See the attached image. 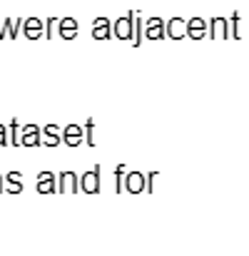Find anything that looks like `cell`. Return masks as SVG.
Listing matches in <instances>:
<instances>
[{"label":"cell","instance_id":"obj_6","mask_svg":"<svg viewBox=\"0 0 249 256\" xmlns=\"http://www.w3.org/2000/svg\"><path fill=\"white\" fill-rule=\"evenodd\" d=\"M142 32L150 38V40H165V20L162 18H150L145 25H142Z\"/></svg>","mask_w":249,"mask_h":256},{"label":"cell","instance_id":"obj_21","mask_svg":"<svg viewBox=\"0 0 249 256\" xmlns=\"http://www.w3.org/2000/svg\"><path fill=\"white\" fill-rule=\"evenodd\" d=\"M122 176H125V164H120V167L115 170V192H117V194L125 192V189H122Z\"/></svg>","mask_w":249,"mask_h":256},{"label":"cell","instance_id":"obj_2","mask_svg":"<svg viewBox=\"0 0 249 256\" xmlns=\"http://www.w3.org/2000/svg\"><path fill=\"white\" fill-rule=\"evenodd\" d=\"M122 189L130 192V194H140V192H145V174H142V172H127L125 170Z\"/></svg>","mask_w":249,"mask_h":256},{"label":"cell","instance_id":"obj_23","mask_svg":"<svg viewBox=\"0 0 249 256\" xmlns=\"http://www.w3.org/2000/svg\"><path fill=\"white\" fill-rule=\"evenodd\" d=\"M3 192H10V194H20V192H23V184H10V186H3Z\"/></svg>","mask_w":249,"mask_h":256},{"label":"cell","instance_id":"obj_8","mask_svg":"<svg viewBox=\"0 0 249 256\" xmlns=\"http://www.w3.org/2000/svg\"><path fill=\"white\" fill-rule=\"evenodd\" d=\"M184 32H187V38H192V40H202V38L207 35V20H202V18L184 20Z\"/></svg>","mask_w":249,"mask_h":256},{"label":"cell","instance_id":"obj_5","mask_svg":"<svg viewBox=\"0 0 249 256\" xmlns=\"http://www.w3.org/2000/svg\"><path fill=\"white\" fill-rule=\"evenodd\" d=\"M78 32H80V25H78L75 18H60L58 20V35L63 40H75Z\"/></svg>","mask_w":249,"mask_h":256},{"label":"cell","instance_id":"obj_17","mask_svg":"<svg viewBox=\"0 0 249 256\" xmlns=\"http://www.w3.org/2000/svg\"><path fill=\"white\" fill-rule=\"evenodd\" d=\"M83 144L95 147V120H92V117L85 122V127H83Z\"/></svg>","mask_w":249,"mask_h":256},{"label":"cell","instance_id":"obj_10","mask_svg":"<svg viewBox=\"0 0 249 256\" xmlns=\"http://www.w3.org/2000/svg\"><path fill=\"white\" fill-rule=\"evenodd\" d=\"M60 140H63L68 147H80V144H83V127L68 124V127L60 132Z\"/></svg>","mask_w":249,"mask_h":256},{"label":"cell","instance_id":"obj_25","mask_svg":"<svg viewBox=\"0 0 249 256\" xmlns=\"http://www.w3.org/2000/svg\"><path fill=\"white\" fill-rule=\"evenodd\" d=\"M0 40H5V25H3V20H0Z\"/></svg>","mask_w":249,"mask_h":256},{"label":"cell","instance_id":"obj_12","mask_svg":"<svg viewBox=\"0 0 249 256\" xmlns=\"http://www.w3.org/2000/svg\"><path fill=\"white\" fill-rule=\"evenodd\" d=\"M92 38L95 40H110L112 38V22L107 18H95V22H92Z\"/></svg>","mask_w":249,"mask_h":256},{"label":"cell","instance_id":"obj_18","mask_svg":"<svg viewBox=\"0 0 249 256\" xmlns=\"http://www.w3.org/2000/svg\"><path fill=\"white\" fill-rule=\"evenodd\" d=\"M18 120H13L10 124H8V144H13V147H18L20 144V132H18Z\"/></svg>","mask_w":249,"mask_h":256},{"label":"cell","instance_id":"obj_15","mask_svg":"<svg viewBox=\"0 0 249 256\" xmlns=\"http://www.w3.org/2000/svg\"><path fill=\"white\" fill-rule=\"evenodd\" d=\"M165 35L167 38H172V40H182V38H187V32H184V20H182V18H172V20H167L165 22Z\"/></svg>","mask_w":249,"mask_h":256},{"label":"cell","instance_id":"obj_22","mask_svg":"<svg viewBox=\"0 0 249 256\" xmlns=\"http://www.w3.org/2000/svg\"><path fill=\"white\" fill-rule=\"evenodd\" d=\"M5 182L8 184H23V174L20 172H8L5 174Z\"/></svg>","mask_w":249,"mask_h":256},{"label":"cell","instance_id":"obj_19","mask_svg":"<svg viewBox=\"0 0 249 256\" xmlns=\"http://www.w3.org/2000/svg\"><path fill=\"white\" fill-rule=\"evenodd\" d=\"M239 22H242V18H239V12H234L232 20L227 22V25H232V28H229V40H239V38H242V32H239Z\"/></svg>","mask_w":249,"mask_h":256},{"label":"cell","instance_id":"obj_20","mask_svg":"<svg viewBox=\"0 0 249 256\" xmlns=\"http://www.w3.org/2000/svg\"><path fill=\"white\" fill-rule=\"evenodd\" d=\"M3 25H5V38L15 40V38H18V30H20V28H15V22H13L10 18H5V20H3Z\"/></svg>","mask_w":249,"mask_h":256},{"label":"cell","instance_id":"obj_11","mask_svg":"<svg viewBox=\"0 0 249 256\" xmlns=\"http://www.w3.org/2000/svg\"><path fill=\"white\" fill-rule=\"evenodd\" d=\"M78 174L75 172H60V176H58V192L60 194H65V192H73V194H78Z\"/></svg>","mask_w":249,"mask_h":256},{"label":"cell","instance_id":"obj_3","mask_svg":"<svg viewBox=\"0 0 249 256\" xmlns=\"http://www.w3.org/2000/svg\"><path fill=\"white\" fill-rule=\"evenodd\" d=\"M78 184H80V189L85 194H100V167L85 172L83 176L78 179Z\"/></svg>","mask_w":249,"mask_h":256},{"label":"cell","instance_id":"obj_9","mask_svg":"<svg viewBox=\"0 0 249 256\" xmlns=\"http://www.w3.org/2000/svg\"><path fill=\"white\" fill-rule=\"evenodd\" d=\"M40 140H43V134L35 124H25L20 130V144L23 147H40Z\"/></svg>","mask_w":249,"mask_h":256},{"label":"cell","instance_id":"obj_1","mask_svg":"<svg viewBox=\"0 0 249 256\" xmlns=\"http://www.w3.org/2000/svg\"><path fill=\"white\" fill-rule=\"evenodd\" d=\"M132 15H135V10H130L127 15H122V18H117L112 22V35L117 40H130L132 38Z\"/></svg>","mask_w":249,"mask_h":256},{"label":"cell","instance_id":"obj_4","mask_svg":"<svg viewBox=\"0 0 249 256\" xmlns=\"http://www.w3.org/2000/svg\"><path fill=\"white\" fill-rule=\"evenodd\" d=\"M35 189L38 194H55L58 192V179L53 172H40L38 179H35Z\"/></svg>","mask_w":249,"mask_h":256},{"label":"cell","instance_id":"obj_7","mask_svg":"<svg viewBox=\"0 0 249 256\" xmlns=\"http://www.w3.org/2000/svg\"><path fill=\"white\" fill-rule=\"evenodd\" d=\"M23 35L28 40H40L43 38V20L40 18H23Z\"/></svg>","mask_w":249,"mask_h":256},{"label":"cell","instance_id":"obj_14","mask_svg":"<svg viewBox=\"0 0 249 256\" xmlns=\"http://www.w3.org/2000/svg\"><path fill=\"white\" fill-rule=\"evenodd\" d=\"M43 140H40V144L43 147H58L63 140H60V130H58V124H45L43 127Z\"/></svg>","mask_w":249,"mask_h":256},{"label":"cell","instance_id":"obj_26","mask_svg":"<svg viewBox=\"0 0 249 256\" xmlns=\"http://www.w3.org/2000/svg\"><path fill=\"white\" fill-rule=\"evenodd\" d=\"M0 192H3V174H0Z\"/></svg>","mask_w":249,"mask_h":256},{"label":"cell","instance_id":"obj_16","mask_svg":"<svg viewBox=\"0 0 249 256\" xmlns=\"http://www.w3.org/2000/svg\"><path fill=\"white\" fill-rule=\"evenodd\" d=\"M142 25H145V22H142V12L135 10V15H132V38H130L135 48L142 45Z\"/></svg>","mask_w":249,"mask_h":256},{"label":"cell","instance_id":"obj_13","mask_svg":"<svg viewBox=\"0 0 249 256\" xmlns=\"http://www.w3.org/2000/svg\"><path fill=\"white\" fill-rule=\"evenodd\" d=\"M209 30H207V35L212 38V40H222V38H229V28H227V20L224 18H212L209 22Z\"/></svg>","mask_w":249,"mask_h":256},{"label":"cell","instance_id":"obj_24","mask_svg":"<svg viewBox=\"0 0 249 256\" xmlns=\"http://www.w3.org/2000/svg\"><path fill=\"white\" fill-rule=\"evenodd\" d=\"M5 144H8V127L0 124V147H5Z\"/></svg>","mask_w":249,"mask_h":256}]
</instances>
